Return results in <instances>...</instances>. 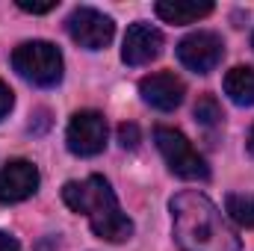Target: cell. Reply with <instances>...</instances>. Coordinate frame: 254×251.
Masks as SVG:
<instances>
[{
	"instance_id": "6da1fadb",
	"label": "cell",
	"mask_w": 254,
	"mask_h": 251,
	"mask_svg": "<svg viewBox=\"0 0 254 251\" xmlns=\"http://www.w3.org/2000/svg\"><path fill=\"white\" fill-rule=\"evenodd\" d=\"M169 210L181 251H240V237L207 195L195 189L178 192Z\"/></svg>"
},
{
	"instance_id": "7a4b0ae2",
	"label": "cell",
	"mask_w": 254,
	"mask_h": 251,
	"mask_svg": "<svg viewBox=\"0 0 254 251\" xmlns=\"http://www.w3.org/2000/svg\"><path fill=\"white\" fill-rule=\"evenodd\" d=\"M63 201L74 213H83L89 219L95 237L107 243H127L133 237V222L122 213L116 192L101 175H89L86 181H68L63 187Z\"/></svg>"
},
{
	"instance_id": "3957f363",
	"label": "cell",
	"mask_w": 254,
	"mask_h": 251,
	"mask_svg": "<svg viewBox=\"0 0 254 251\" xmlns=\"http://www.w3.org/2000/svg\"><path fill=\"white\" fill-rule=\"evenodd\" d=\"M12 68L33 86H57L63 80V54L51 42H24L12 54Z\"/></svg>"
},
{
	"instance_id": "277c9868",
	"label": "cell",
	"mask_w": 254,
	"mask_h": 251,
	"mask_svg": "<svg viewBox=\"0 0 254 251\" xmlns=\"http://www.w3.org/2000/svg\"><path fill=\"white\" fill-rule=\"evenodd\" d=\"M154 142L166 160V166L184 178V181H207L210 178V166L207 160L192 148V142L175 127H157L154 130Z\"/></svg>"
},
{
	"instance_id": "5b68a950",
	"label": "cell",
	"mask_w": 254,
	"mask_h": 251,
	"mask_svg": "<svg viewBox=\"0 0 254 251\" xmlns=\"http://www.w3.org/2000/svg\"><path fill=\"white\" fill-rule=\"evenodd\" d=\"M65 30H68V36H71L80 48H86V51H101V48H107V45L113 42V36H116L113 18L104 15V12H98V9H92V6H77V9L68 15Z\"/></svg>"
},
{
	"instance_id": "8992f818",
	"label": "cell",
	"mask_w": 254,
	"mask_h": 251,
	"mask_svg": "<svg viewBox=\"0 0 254 251\" xmlns=\"http://www.w3.org/2000/svg\"><path fill=\"white\" fill-rule=\"evenodd\" d=\"M65 145L77 157H95L107 145V119L98 110H80L71 116L65 130Z\"/></svg>"
},
{
	"instance_id": "52a82bcc",
	"label": "cell",
	"mask_w": 254,
	"mask_h": 251,
	"mask_svg": "<svg viewBox=\"0 0 254 251\" xmlns=\"http://www.w3.org/2000/svg\"><path fill=\"white\" fill-rule=\"evenodd\" d=\"M222 57H225V42L216 33H207V30L190 33L178 45V60L195 74H210L222 63Z\"/></svg>"
},
{
	"instance_id": "ba28073f",
	"label": "cell",
	"mask_w": 254,
	"mask_h": 251,
	"mask_svg": "<svg viewBox=\"0 0 254 251\" xmlns=\"http://www.w3.org/2000/svg\"><path fill=\"white\" fill-rule=\"evenodd\" d=\"M139 95L148 107H154L160 113H172V110L181 107V101L187 95V86L172 71H157V74H148V77L139 80Z\"/></svg>"
},
{
	"instance_id": "9c48e42d",
	"label": "cell",
	"mask_w": 254,
	"mask_h": 251,
	"mask_svg": "<svg viewBox=\"0 0 254 251\" xmlns=\"http://www.w3.org/2000/svg\"><path fill=\"white\" fill-rule=\"evenodd\" d=\"M39 189V169L30 160H12L0 169V204L27 201Z\"/></svg>"
},
{
	"instance_id": "30bf717a",
	"label": "cell",
	"mask_w": 254,
	"mask_h": 251,
	"mask_svg": "<svg viewBox=\"0 0 254 251\" xmlns=\"http://www.w3.org/2000/svg\"><path fill=\"white\" fill-rule=\"evenodd\" d=\"M160 54H163V33L157 27L139 21V24H133L127 30L125 48H122V60L127 65H133V68L148 65V63H154Z\"/></svg>"
},
{
	"instance_id": "8fae6325",
	"label": "cell",
	"mask_w": 254,
	"mask_h": 251,
	"mask_svg": "<svg viewBox=\"0 0 254 251\" xmlns=\"http://www.w3.org/2000/svg\"><path fill=\"white\" fill-rule=\"evenodd\" d=\"M154 9L166 24H195L213 12V3L210 0H201V3H195V0H160Z\"/></svg>"
},
{
	"instance_id": "7c38bea8",
	"label": "cell",
	"mask_w": 254,
	"mask_h": 251,
	"mask_svg": "<svg viewBox=\"0 0 254 251\" xmlns=\"http://www.w3.org/2000/svg\"><path fill=\"white\" fill-rule=\"evenodd\" d=\"M225 95L240 107H254V68H231L225 77Z\"/></svg>"
},
{
	"instance_id": "4fadbf2b",
	"label": "cell",
	"mask_w": 254,
	"mask_h": 251,
	"mask_svg": "<svg viewBox=\"0 0 254 251\" xmlns=\"http://www.w3.org/2000/svg\"><path fill=\"white\" fill-rule=\"evenodd\" d=\"M225 213H228L240 228H254V195L231 192V195L225 198Z\"/></svg>"
},
{
	"instance_id": "5bb4252c",
	"label": "cell",
	"mask_w": 254,
	"mask_h": 251,
	"mask_svg": "<svg viewBox=\"0 0 254 251\" xmlns=\"http://www.w3.org/2000/svg\"><path fill=\"white\" fill-rule=\"evenodd\" d=\"M195 119H198V125H204V127H216L222 122V107H219V101H216L213 95H201L198 104H195Z\"/></svg>"
},
{
	"instance_id": "9a60e30c",
	"label": "cell",
	"mask_w": 254,
	"mask_h": 251,
	"mask_svg": "<svg viewBox=\"0 0 254 251\" xmlns=\"http://www.w3.org/2000/svg\"><path fill=\"white\" fill-rule=\"evenodd\" d=\"M119 142H122V148H139V127L136 125H122L119 127Z\"/></svg>"
},
{
	"instance_id": "2e32d148",
	"label": "cell",
	"mask_w": 254,
	"mask_h": 251,
	"mask_svg": "<svg viewBox=\"0 0 254 251\" xmlns=\"http://www.w3.org/2000/svg\"><path fill=\"white\" fill-rule=\"evenodd\" d=\"M18 9H24L30 15H45V12H54L57 3H27V0H18Z\"/></svg>"
},
{
	"instance_id": "e0dca14e",
	"label": "cell",
	"mask_w": 254,
	"mask_h": 251,
	"mask_svg": "<svg viewBox=\"0 0 254 251\" xmlns=\"http://www.w3.org/2000/svg\"><path fill=\"white\" fill-rule=\"evenodd\" d=\"M12 104H15V98H12V89H9V86L0 80V119H6V116H9Z\"/></svg>"
},
{
	"instance_id": "ac0fdd59",
	"label": "cell",
	"mask_w": 254,
	"mask_h": 251,
	"mask_svg": "<svg viewBox=\"0 0 254 251\" xmlns=\"http://www.w3.org/2000/svg\"><path fill=\"white\" fill-rule=\"evenodd\" d=\"M0 251H21V246H18L9 234H3V231H0Z\"/></svg>"
},
{
	"instance_id": "d6986e66",
	"label": "cell",
	"mask_w": 254,
	"mask_h": 251,
	"mask_svg": "<svg viewBox=\"0 0 254 251\" xmlns=\"http://www.w3.org/2000/svg\"><path fill=\"white\" fill-rule=\"evenodd\" d=\"M249 151H252V157H254V127H252V133H249Z\"/></svg>"
},
{
	"instance_id": "ffe728a7",
	"label": "cell",
	"mask_w": 254,
	"mask_h": 251,
	"mask_svg": "<svg viewBox=\"0 0 254 251\" xmlns=\"http://www.w3.org/2000/svg\"><path fill=\"white\" fill-rule=\"evenodd\" d=\"M252 45H254V36H252Z\"/></svg>"
}]
</instances>
